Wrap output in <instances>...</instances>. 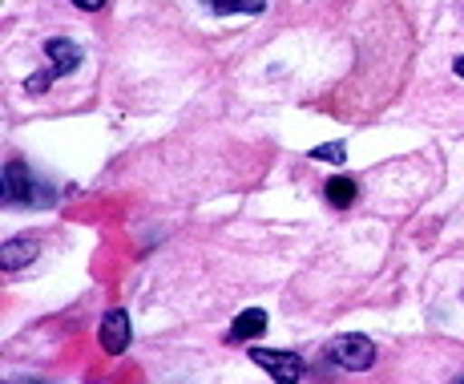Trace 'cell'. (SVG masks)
Instances as JSON below:
<instances>
[{
	"label": "cell",
	"mask_w": 464,
	"mask_h": 384,
	"mask_svg": "<svg viewBox=\"0 0 464 384\" xmlns=\"http://www.w3.org/2000/svg\"><path fill=\"white\" fill-rule=\"evenodd\" d=\"M327 360L335 369H347V372H368L376 364V344L368 336H335L327 344Z\"/></svg>",
	"instance_id": "cell-1"
},
{
	"label": "cell",
	"mask_w": 464,
	"mask_h": 384,
	"mask_svg": "<svg viewBox=\"0 0 464 384\" xmlns=\"http://www.w3.org/2000/svg\"><path fill=\"white\" fill-rule=\"evenodd\" d=\"M251 360L258 369H266L275 377V384H299L303 377V360L291 352H275V348H251Z\"/></svg>",
	"instance_id": "cell-2"
},
{
	"label": "cell",
	"mask_w": 464,
	"mask_h": 384,
	"mask_svg": "<svg viewBox=\"0 0 464 384\" xmlns=\"http://www.w3.org/2000/svg\"><path fill=\"white\" fill-rule=\"evenodd\" d=\"M44 53L53 57V69H49V74H41V77H29V85H37V89H44L57 74H73V69L82 65V49H77L73 41H61L57 37V41L44 44ZM37 89H33V94H37Z\"/></svg>",
	"instance_id": "cell-3"
},
{
	"label": "cell",
	"mask_w": 464,
	"mask_h": 384,
	"mask_svg": "<svg viewBox=\"0 0 464 384\" xmlns=\"http://www.w3.org/2000/svg\"><path fill=\"white\" fill-rule=\"evenodd\" d=\"M102 348L105 352H126L130 348V316L126 311H110L105 316V324H102Z\"/></svg>",
	"instance_id": "cell-4"
},
{
	"label": "cell",
	"mask_w": 464,
	"mask_h": 384,
	"mask_svg": "<svg viewBox=\"0 0 464 384\" xmlns=\"http://www.w3.org/2000/svg\"><path fill=\"white\" fill-rule=\"evenodd\" d=\"M263 328H266V311H258V308H246L243 316L230 324V332H227V340H255V336H263Z\"/></svg>",
	"instance_id": "cell-5"
},
{
	"label": "cell",
	"mask_w": 464,
	"mask_h": 384,
	"mask_svg": "<svg viewBox=\"0 0 464 384\" xmlns=\"http://www.w3.org/2000/svg\"><path fill=\"white\" fill-rule=\"evenodd\" d=\"M5 191H8V199L13 202H33V178H29V171H24L21 162H8Z\"/></svg>",
	"instance_id": "cell-6"
},
{
	"label": "cell",
	"mask_w": 464,
	"mask_h": 384,
	"mask_svg": "<svg viewBox=\"0 0 464 384\" xmlns=\"http://www.w3.org/2000/svg\"><path fill=\"white\" fill-rule=\"evenodd\" d=\"M33 255H37V247H33V243H24V239H13V243H5V247H0V263H5L8 271H16V267H24Z\"/></svg>",
	"instance_id": "cell-7"
},
{
	"label": "cell",
	"mask_w": 464,
	"mask_h": 384,
	"mask_svg": "<svg viewBox=\"0 0 464 384\" xmlns=\"http://www.w3.org/2000/svg\"><path fill=\"white\" fill-rule=\"evenodd\" d=\"M324 194H327V202H332V207H352V202H355V194H360V191H355V182H352V178H343V174H339V178H332V182L324 186Z\"/></svg>",
	"instance_id": "cell-8"
},
{
	"label": "cell",
	"mask_w": 464,
	"mask_h": 384,
	"mask_svg": "<svg viewBox=\"0 0 464 384\" xmlns=\"http://www.w3.org/2000/svg\"><path fill=\"white\" fill-rule=\"evenodd\" d=\"M214 13H263L266 0H210Z\"/></svg>",
	"instance_id": "cell-9"
},
{
	"label": "cell",
	"mask_w": 464,
	"mask_h": 384,
	"mask_svg": "<svg viewBox=\"0 0 464 384\" xmlns=\"http://www.w3.org/2000/svg\"><path fill=\"white\" fill-rule=\"evenodd\" d=\"M343 154H347V150H343V142H332V146H319V150H311V158H319V162H324V158H327V162H343Z\"/></svg>",
	"instance_id": "cell-10"
},
{
	"label": "cell",
	"mask_w": 464,
	"mask_h": 384,
	"mask_svg": "<svg viewBox=\"0 0 464 384\" xmlns=\"http://www.w3.org/2000/svg\"><path fill=\"white\" fill-rule=\"evenodd\" d=\"M73 5H77V8H85V13H97V8H102L105 0H73Z\"/></svg>",
	"instance_id": "cell-11"
},
{
	"label": "cell",
	"mask_w": 464,
	"mask_h": 384,
	"mask_svg": "<svg viewBox=\"0 0 464 384\" xmlns=\"http://www.w3.org/2000/svg\"><path fill=\"white\" fill-rule=\"evenodd\" d=\"M452 69H457V74L464 77V57H457V61H452Z\"/></svg>",
	"instance_id": "cell-12"
},
{
	"label": "cell",
	"mask_w": 464,
	"mask_h": 384,
	"mask_svg": "<svg viewBox=\"0 0 464 384\" xmlns=\"http://www.w3.org/2000/svg\"><path fill=\"white\" fill-rule=\"evenodd\" d=\"M460 384H464V380H460Z\"/></svg>",
	"instance_id": "cell-13"
}]
</instances>
